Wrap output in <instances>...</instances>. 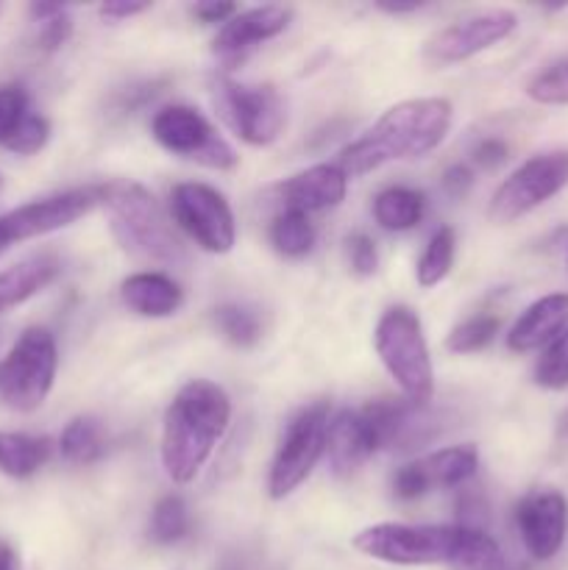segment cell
Masks as SVG:
<instances>
[{
	"label": "cell",
	"instance_id": "obj_1",
	"mask_svg": "<svg viewBox=\"0 0 568 570\" xmlns=\"http://www.w3.org/2000/svg\"><path fill=\"white\" fill-rule=\"evenodd\" d=\"M354 549L388 566H445L451 570H507L499 543L471 527L376 523L354 534Z\"/></svg>",
	"mask_w": 568,
	"mask_h": 570
},
{
	"label": "cell",
	"instance_id": "obj_2",
	"mask_svg": "<svg viewBox=\"0 0 568 570\" xmlns=\"http://www.w3.org/2000/svg\"><path fill=\"white\" fill-rule=\"evenodd\" d=\"M451 100L410 98L390 106L373 128L340 150L337 167L345 178H360L388 161L421 159L438 148L451 128Z\"/></svg>",
	"mask_w": 568,
	"mask_h": 570
},
{
	"label": "cell",
	"instance_id": "obj_3",
	"mask_svg": "<svg viewBox=\"0 0 568 570\" xmlns=\"http://www.w3.org/2000/svg\"><path fill=\"white\" fill-rule=\"evenodd\" d=\"M232 421V401L221 384L193 379L170 401L161 423V468L176 484H189Z\"/></svg>",
	"mask_w": 568,
	"mask_h": 570
},
{
	"label": "cell",
	"instance_id": "obj_4",
	"mask_svg": "<svg viewBox=\"0 0 568 570\" xmlns=\"http://www.w3.org/2000/svg\"><path fill=\"white\" fill-rule=\"evenodd\" d=\"M98 204L109 212L111 234L123 250L156 265L178 267L187 262L170 220L143 184L128 178L98 184Z\"/></svg>",
	"mask_w": 568,
	"mask_h": 570
},
{
	"label": "cell",
	"instance_id": "obj_5",
	"mask_svg": "<svg viewBox=\"0 0 568 570\" xmlns=\"http://www.w3.org/2000/svg\"><path fill=\"white\" fill-rule=\"evenodd\" d=\"M373 345L404 399L427 406L434 395V367L421 317L410 306H390L373 328Z\"/></svg>",
	"mask_w": 568,
	"mask_h": 570
},
{
	"label": "cell",
	"instance_id": "obj_6",
	"mask_svg": "<svg viewBox=\"0 0 568 570\" xmlns=\"http://www.w3.org/2000/svg\"><path fill=\"white\" fill-rule=\"evenodd\" d=\"M59 371V348L48 328L31 326L17 337L0 362V401L14 412H33L45 404Z\"/></svg>",
	"mask_w": 568,
	"mask_h": 570
},
{
	"label": "cell",
	"instance_id": "obj_7",
	"mask_svg": "<svg viewBox=\"0 0 568 570\" xmlns=\"http://www.w3.org/2000/svg\"><path fill=\"white\" fill-rule=\"evenodd\" d=\"M326 432H329V404L315 401L295 412L284 426L278 440L276 456L267 473V495L273 501L287 499L290 493L301 488L315 471L321 456L326 454Z\"/></svg>",
	"mask_w": 568,
	"mask_h": 570
},
{
	"label": "cell",
	"instance_id": "obj_8",
	"mask_svg": "<svg viewBox=\"0 0 568 570\" xmlns=\"http://www.w3.org/2000/svg\"><path fill=\"white\" fill-rule=\"evenodd\" d=\"M568 187V150H546L529 156L518 165L505 181L496 187L490 198V220L512 223L543 206L557 193Z\"/></svg>",
	"mask_w": 568,
	"mask_h": 570
},
{
	"label": "cell",
	"instance_id": "obj_9",
	"mask_svg": "<svg viewBox=\"0 0 568 570\" xmlns=\"http://www.w3.org/2000/svg\"><path fill=\"white\" fill-rule=\"evenodd\" d=\"M150 134L165 150L198 161L209 170H234L239 161L232 145L193 106L173 104L159 109L150 120Z\"/></svg>",
	"mask_w": 568,
	"mask_h": 570
},
{
	"label": "cell",
	"instance_id": "obj_10",
	"mask_svg": "<svg viewBox=\"0 0 568 570\" xmlns=\"http://www.w3.org/2000/svg\"><path fill=\"white\" fill-rule=\"evenodd\" d=\"M215 106L243 142L254 148L276 142L284 128V104L273 87L239 83L232 78H215Z\"/></svg>",
	"mask_w": 568,
	"mask_h": 570
},
{
	"label": "cell",
	"instance_id": "obj_11",
	"mask_svg": "<svg viewBox=\"0 0 568 570\" xmlns=\"http://www.w3.org/2000/svg\"><path fill=\"white\" fill-rule=\"evenodd\" d=\"M170 215L195 245L209 254H228L237 243V223L228 200L200 181L176 184L170 193Z\"/></svg>",
	"mask_w": 568,
	"mask_h": 570
},
{
	"label": "cell",
	"instance_id": "obj_12",
	"mask_svg": "<svg viewBox=\"0 0 568 570\" xmlns=\"http://www.w3.org/2000/svg\"><path fill=\"white\" fill-rule=\"evenodd\" d=\"M95 206H98V187L67 189V193H56L17 206L9 215L0 217V226H3L9 245L26 243V239H37L72 226L81 217H87Z\"/></svg>",
	"mask_w": 568,
	"mask_h": 570
},
{
	"label": "cell",
	"instance_id": "obj_13",
	"mask_svg": "<svg viewBox=\"0 0 568 570\" xmlns=\"http://www.w3.org/2000/svg\"><path fill=\"white\" fill-rule=\"evenodd\" d=\"M477 445H451L432 451L415 462H407L390 479L393 495L401 501H418L421 495L443 488H462L477 473Z\"/></svg>",
	"mask_w": 568,
	"mask_h": 570
},
{
	"label": "cell",
	"instance_id": "obj_14",
	"mask_svg": "<svg viewBox=\"0 0 568 570\" xmlns=\"http://www.w3.org/2000/svg\"><path fill=\"white\" fill-rule=\"evenodd\" d=\"M518 28L516 11L493 9V11H479V14L457 20L451 26L440 28L432 39L427 42V59L432 65H457L471 56L482 53V50L493 48L501 39L510 37Z\"/></svg>",
	"mask_w": 568,
	"mask_h": 570
},
{
	"label": "cell",
	"instance_id": "obj_15",
	"mask_svg": "<svg viewBox=\"0 0 568 570\" xmlns=\"http://www.w3.org/2000/svg\"><path fill=\"white\" fill-rule=\"evenodd\" d=\"M516 527L527 554L538 562H549L566 543L568 499L555 488L532 490L518 501Z\"/></svg>",
	"mask_w": 568,
	"mask_h": 570
},
{
	"label": "cell",
	"instance_id": "obj_16",
	"mask_svg": "<svg viewBox=\"0 0 568 570\" xmlns=\"http://www.w3.org/2000/svg\"><path fill=\"white\" fill-rule=\"evenodd\" d=\"M360 412L371 426L379 449H415L434 434L432 417L412 401L379 399L362 406Z\"/></svg>",
	"mask_w": 568,
	"mask_h": 570
},
{
	"label": "cell",
	"instance_id": "obj_17",
	"mask_svg": "<svg viewBox=\"0 0 568 570\" xmlns=\"http://www.w3.org/2000/svg\"><path fill=\"white\" fill-rule=\"evenodd\" d=\"M293 20V9L287 6H256V9L237 11L217 31L212 50L221 61H239L256 45L278 37Z\"/></svg>",
	"mask_w": 568,
	"mask_h": 570
},
{
	"label": "cell",
	"instance_id": "obj_18",
	"mask_svg": "<svg viewBox=\"0 0 568 570\" xmlns=\"http://www.w3.org/2000/svg\"><path fill=\"white\" fill-rule=\"evenodd\" d=\"M568 328V293H551L529 304L507 332V348L512 354L546 348Z\"/></svg>",
	"mask_w": 568,
	"mask_h": 570
},
{
	"label": "cell",
	"instance_id": "obj_19",
	"mask_svg": "<svg viewBox=\"0 0 568 570\" xmlns=\"http://www.w3.org/2000/svg\"><path fill=\"white\" fill-rule=\"evenodd\" d=\"M379 451L376 438H373L371 426L362 417L360 410H343L334 417H329L326 432V454L329 465L337 476H351L356 468L365 465L373 454Z\"/></svg>",
	"mask_w": 568,
	"mask_h": 570
},
{
	"label": "cell",
	"instance_id": "obj_20",
	"mask_svg": "<svg viewBox=\"0 0 568 570\" xmlns=\"http://www.w3.org/2000/svg\"><path fill=\"white\" fill-rule=\"evenodd\" d=\"M345 189H349V178L337 165H312L306 170L295 173L293 178H287L278 187V193H282L284 209L310 215V212L337 206L345 198Z\"/></svg>",
	"mask_w": 568,
	"mask_h": 570
},
{
	"label": "cell",
	"instance_id": "obj_21",
	"mask_svg": "<svg viewBox=\"0 0 568 570\" xmlns=\"http://www.w3.org/2000/svg\"><path fill=\"white\" fill-rule=\"evenodd\" d=\"M120 298L139 317H170L182 309L184 293L165 273H134L120 284Z\"/></svg>",
	"mask_w": 568,
	"mask_h": 570
},
{
	"label": "cell",
	"instance_id": "obj_22",
	"mask_svg": "<svg viewBox=\"0 0 568 570\" xmlns=\"http://www.w3.org/2000/svg\"><path fill=\"white\" fill-rule=\"evenodd\" d=\"M56 273H59V262L50 254L28 256V259L0 271V315L33 298L39 289L53 282Z\"/></svg>",
	"mask_w": 568,
	"mask_h": 570
},
{
	"label": "cell",
	"instance_id": "obj_23",
	"mask_svg": "<svg viewBox=\"0 0 568 570\" xmlns=\"http://www.w3.org/2000/svg\"><path fill=\"white\" fill-rule=\"evenodd\" d=\"M50 440L26 432H0V473L9 479H31L48 462Z\"/></svg>",
	"mask_w": 568,
	"mask_h": 570
},
{
	"label": "cell",
	"instance_id": "obj_24",
	"mask_svg": "<svg viewBox=\"0 0 568 570\" xmlns=\"http://www.w3.org/2000/svg\"><path fill=\"white\" fill-rule=\"evenodd\" d=\"M427 198L410 187H388L373 198V217L384 232H410L423 220Z\"/></svg>",
	"mask_w": 568,
	"mask_h": 570
},
{
	"label": "cell",
	"instance_id": "obj_25",
	"mask_svg": "<svg viewBox=\"0 0 568 570\" xmlns=\"http://www.w3.org/2000/svg\"><path fill=\"white\" fill-rule=\"evenodd\" d=\"M106 449L104 423L92 415H78L61 429L59 451L61 460L70 465H92L100 460Z\"/></svg>",
	"mask_w": 568,
	"mask_h": 570
},
{
	"label": "cell",
	"instance_id": "obj_26",
	"mask_svg": "<svg viewBox=\"0 0 568 570\" xmlns=\"http://www.w3.org/2000/svg\"><path fill=\"white\" fill-rule=\"evenodd\" d=\"M271 245L290 259L310 254L315 245V226L310 223V215L295 209H284L282 215H276V220L271 223Z\"/></svg>",
	"mask_w": 568,
	"mask_h": 570
},
{
	"label": "cell",
	"instance_id": "obj_27",
	"mask_svg": "<svg viewBox=\"0 0 568 570\" xmlns=\"http://www.w3.org/2000/svg\"><path fill=\"white\" fill-rule=\"evenodd\" d=\"M454 250H457V237L454 228L443 226L432 234V239L423 248L421 259H418L415 278L423 289H432L449 276L451 265H454Z\"/></svg>",
	"mask_w": 568,
	"mask_h": 570
},
{
	"label": "cell",
	"instance_id": "obj_28",
	"mask_svg": "<svg viewBox=\"0 0 568 570\" xmlns=\"http://www.w3.org/2000/svg\"><path fill=\"white\" fill-rule=\"evenodd\" d=\"M189 532V510L184 504L182 495H165L156 501L154 512H150L148 538L159 546H173L178 540L187 538Z\"/></svg>",
	"mask_w": 568,
	"mask_h": 570
},
{
	"label": "cell",
	"instance_id": "obj_29",
	"mask_svg": "<svg viewBox=\"0 0 568 570\" xmlns=\"http://www.w3.org/2000/svg\"><path fill=\"white\" fill-rule=\"evenodd\" d=\"M501 321L496 315H473L468 321H462L460 326L451 328V334L445 337V348L451 354H477V351L488 348L490 343L499 334Z\"/></svg>",
	"mask_w": 568,
	"mask_h": 570
},
{
	"label": "cell",
	"instance_id": "obj_30",
	"mask_svg": "<svg viewBox=\"0 0 568 570\" xmlns=\"http://www.w3.org/2000/svg\"><path fill=\"white\" fill-rule=\"evenodd\" d=\"M215 323L217 328H221L223 337H226L232 345H237V348H251V345L259 343L262 337L259 317H256L251 309H245V306H237V304L217 306Z\"/></svg>",
	"mask_w": 568,
	"mask_h": 570
},
{
	"label": "cell",
	"instance_id": "obj_31",
	"mask_svg": "<svg viewBox=\"0 0 568 570\" xmlns=\"http://www.w3.org/2000/svg\"><path fill=\"white\" fill-rule=\"evenodd\" d=\"M535 384L543 390L568 387V328L557 340H551L543 354L535 362Z\"/></svg>",
	"mask_w": 568,
	"mask_h": 570
},
{
	"label": "cell",
	"instance_id": "obj_32",
	"mask_svg": "<svg viewBox=\"0 0 568 570\" xmlns=\"http://www.w3.org/2000/svg\"><path fill=\"white\" fill-rule=\"evenodd\" d=\"M31 115L33 109L28 89L22 83H3L0 87V145L3 148Z\"/></svg>",
	"mask_w": 568,
	"mask_h": 570
},
{
	"label": "cell",
	"instance_id": "obj_33",
	"mask_svg": "<svg viewBox=\"0 0 568 570\" xmlns=\"http://www.w3.org/2000/svg\"><path fill=\"white\" fill-rule=\"evenodd\" d=\"M527 95L535 104L568 106V59H560L546 67V70H540L527 83Z\"/></svg>",
	"mask_w": 568,
	"mask_h": 570
},
{
	"label": "cell",
	"instance_id": "obj_34",
	"mask_svg": "<svg viewBox=\"0 0 568 570\" xmlns=\"http://www.w3.org/2000/svg\"><path fill=\"white\" fill-rule=\"evenodd\" d=\"M48 139H50V122L45 120L39 111H33V115L22 122L20 131L11 137V142L6 145V150H11V154L17 156H33L48 145Z\"/></svg>",
	"mask_w": 568,
	"mask_h": 570
},
{
	"label": "cell",
	"instance_id": "obj_35",
	"mask_svg": "<svg viewBox=\"0 0 568 570\" xmlns=\"http://www.w3.org/2000/svg\"><path fill=\"white\" fill-rule=\"evenodd\" d=\"M345 250H349V265L356 276L368 278L376 273L379 250H376V243H373L368 234H362V232L351 234V237L345 239Z\"/></svg>",
	"mask_w": 568,
	"mask_h": 570
},
{
	"label": "cell",
	"instance_id": "obj_36",
	"mask_svg": "<svg viewBox=\"0 0 568 570\" xmlns=\"http://www.w3.org/2000/svg\"><path fill=\"white\" fill-rule=\"evenodd\" d=\"M70 33H72V17H70V11L61 9L59 14H53V17H48V20L39 22L37 42L45 53H53V50H59L61 45L70 39Z\"/></svg>",
	"mask_w": 568,
	"mask_h": 570
},
{
	"label": "cell",
	"instance_id": "obj_37",
	"mask_svg": "<svg viewBox=\"0 0 568 570\" xmlns=\"http://www.w3.org/2000/svg\"><path fill=\"white\" fill-rule=\"evenodd\" d=\"M507 156H510V148H507L505 139L499 137L482 139V142H477V148H473V161H477L479 167H484V170H493V167L505 165Z\"/></svg>",
	"mask_w": 568,
	"mask_h": 570
},
{
	"label": "cell",
	"instance_id": "obj_38",
	"mask_svg": "<svg viewBox=\"0 0 568 570\" xmlns=\"http://www.w3.org/2000/svg\"><path fill=\"white\" fill-rule=\"evenodd\" d=\"M161 87H165V81H143L137 83V87H128L126 92L117 98V106H120V111H137L139 106L154 100L156 95L161 92Z\"/></svg>",
	"mask_w": 568,
	"mask_h": 570
},
{
	"label": "cell",
	"instance_id": "obj_39",
	"mask_svg": "<svg viewBox=\"0 0 568 570\" xmlns=\"http://www.w3.org/2000/svg\"><path fill=\"white\" fill-rule=\"evenodd\" d=\"M440 184H443L445 195H451V198H462V195H468V189L473 187V173L468 165H451L449 170L443 173V178H440Z\"/></svg>",
	"mask_w": 568,
	"mask_h": 570
},
{
	"label": "cell",
	"instance_id": "obj_40",
	"mask_svg": "<svg viewBox=\"0 0 568 570\" xmlns=\"http://www.w3.org/2000/svg\"><path fill=\"white\" fill-rule=\"evenodd\" d=\"M237 6L234 3H215V0H206V3L193 6V17H198L200 22L212 26V22H228L237 14Z\"/></svg>",
	"mask_w": 568,
	"mask_h": 570
},
{
	"label": "cell",
	"instance_id": "obj_41",
	"mask_svg": "<svg viewBox=\"0 0 568 570\" xmlns=\"http://www.w3.org/2000/svg\"><path fill=\"white\" fill-rule=\"evenodd\" d=\"M150 3H126V0H115V3H104L98 9V14L104 17V20H111V22H120V20H131V17L143 14V11H148Z\"/></svg>",
	"mask_w": 568,
	"mask_h": 570
},
{
	"label": "cell",
	"instance_id": "obj_42",
	"mask_svg": "<svg viewBox=\"0 0 568 570\" xmlns=\"http://www.w3.org/2000/svg\"><path fill=\"white\" fill-rule=\"evenodd\" d=\"M0 570H20V560L6 540H0Z\"/></svg>",
	"mask_w": 568,
	"mask_h": 570
},
{
	"label": "cell",
	"instance_id": "obj_43",
	"mask_svg": "<svg viewBox=\"0 0 568 570\" xmlns=\"http://www.w3.org/2000/svg\"><path fill=\"white\" fill-rule=\"evenodd\" d=\"M379 9L388 11V14H412V11L421 9V3H379Z\"/></svg>",
	"mask_w": 568,
	"mask_h": 570
},
{
	"label": "cell",
	"instance_id": "obj_44",
	"mask_svg": "<svg viewBox=\"0 0 568 570\" xmlns=\"http://www.w3.org/2000/svg\"><path fill=\"white\" fill-rule=\"evenodd\" d=\"M6 248H9V239H6V234H3V226H0V254H3Z\"/></svg>",
	"mask_w": 568,
	"mask_h": 570
},
{
	"label": "cell",
	"instance_id": "obj_45",
	"mask_svg": "<svg viewBox=\"0 0 568 570\" xmlns=\"http://www.w3.org/2000/svg\"><path fill=\"white\" fill-rule=\"evenodd\" d=\"M516 570H523V568H516Z\"/></svg>",
	"mask_w": 568,
	"mask_h": 570
}]
</instances>
